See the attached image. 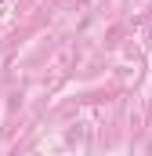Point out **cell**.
I'll use <instances>...</instances> for the list:
<instances>
[{"instance_id":"cell-1","label":"cell","mask_w":152,"mask_h":156,"mask_svg":"<svg viewBox=\"0 0 152 156\" xmlns=\"http://www.w3.org/2000/svg\"><path fill=\"white\" fill-rule=\"evenodd\" d=\"M149 40H152V26H149Z\"/></svg>"},{"instance_id":"cell-2","label":"cell","mask_w":152,"mask_h":156,"mask_svg":"<svg viewBox=\"0 0 152 156\" xmlns=\"http://www.w3.org/2000/svg\"><path fill=\"white\" fill-rule=\"evenodd\" d=\"M0 4H4V0H0Z\"/></svg>"}]
</instances>
